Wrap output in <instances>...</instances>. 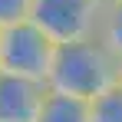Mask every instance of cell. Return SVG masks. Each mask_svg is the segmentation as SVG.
Instances as JSON below:
<instances>
[{
  "instance_id": "6da1fadb",
  "label": "cell",
  "mask_w": 122,
  "mask_h": 122,
  "mask_svg": "<svg viewBox=\"0 0 122 122\" xmlns=\"http://www.w3.org/2000/svg\"><path fill=\"white\" fill-rule=\"evenodd\" d=\"M119 69H122V60L99 36H89V40L56 46L46 86L53 92H66V96H76V99H92V96H99L109 86L119 82Z\"/></svg>"
},
{
  "instance_id": "7a4b0ae2",
  "label": "cell",
  "mask_w": 122,
  "mask_h": 122,
  "mask_svg": "<svg viewBox=\"0 0 122 122\" xmlns=\"http://www.w3.org/2000/svg\"><path fill=\"white\" fill-rule=\"evenodd\" d=\"M53 53H56V43H50V36L30 20H20L0 30V69L3 73L46 82Z\"/></svg>"
},
{
  "instance_id": "3957f363",
  "label": "cell",
  "mask_w": 122,
  "mask_h": 122,
  "mask_svg": "<svg viewBox=\"0 0 122 122\" xmlns=\"http://www.w3.org/2000/svg\"><path fill=\"white\" fill-rule=\"evenodd\" d=\"M102 10L92 0H33L30 7V23H36L50 43H76L99 36Z\"/></svg>"
},
{
  "instance_id": "277c9868",
  "label": "cell",
  "mask_w": 122,
  "mask_h": 122,
  "mask_svg": "<svg viewBox=\"0 0 122 122\" xmlns=\"http://www.w3.org/2000/svg\"><path fill=\"white\" fill-rule=\"evenodd\" d=\"M46 92V82L0 69V122H36Z\"/></svg>"
},
{
  "instance_id": "5b68a950",
  "label": "cell",
  "mask_w": 122,
  "mask_h": 122,
  "mask_svg": "<svg viewBox=\"0 0 122 122\" xmlns=\"http://www.w3.org/2000/svg\"><path fill=\"white\" fill-rule=\"evenodd\" d=\"M50 89V86H46ZM36 122H89V99H76L66 92H46Z\"/></svg>"
},
{
  "instance_id": "8992f818",
  "label": "cell",
  "mask_w": 122,
  "mask_h": 122,
  "mask_svg": "<svg viewBox=\"0 0 122 122\" xmlns=\"http://www.w3.org/2000/svg\"><path fill=\"white\" fill-rule=\"evenodd\" d=\"M89 122H122V82L89 99Z\"/></svg>"
},
{
  "instance_id": "52a82bcc",
  "label": "cell",
  "mask_w": 122,
  "mask_h": 122,
  "mask_svg": "<svg viewBox=\"0 0 122 122\" xmlns=\"http://www.w3.org/2000/svg\"><path fill=\"white\" fill-rule=\"evenodd\" d=\"M99 40L122 60V0L116 7L102 10V20H99Z\"/></svg>"
},
{
  "instance_id": "ba28073f",
  "label": "cell",
  "mask_w": 122,
  "mask_h": 122,
  "mask_svg": "<svg viewBox=\"0 0 122 122\" xmlns=\"http://www.w3.org/2000/svg\"><path fill=\"white\" fill-rule=\"evenodd\" d=\"M30 7H33V0H0V30L20 20H30Z\"/></svg>"
},
{
  "instance_id": "9c48e42d",
  "label": "cell",
  "mask_w": 122,
  "mask_h": 122,
  "mask_svg": "<svg viewBox=\"0 0 122 122\" xmlns=\"http://www.w3.org/2000/svg\"><path fill=\"white\" fill-rule=\"evenodd\" d=\"M92 3H96V7H99V10H109V7H116V3H119V0H92Z\"/></svg>"
},
{
  "instance_id": "30bf717a",
  "label": "cell",
  "mask_w": 122,
  "mask_h": 122,
  "mask_svg": "<svg viewBox=\"0 0 122 122\" xmlns=\"http://www.w3.org/2000/svg\"><path fill=\"white\" fill-rule=\"evenodd\" d=\"M119 82H122V69H119Z\"/></svg>"
}]
</instances>
